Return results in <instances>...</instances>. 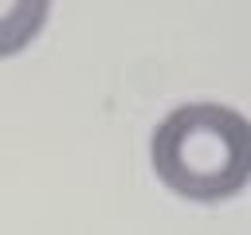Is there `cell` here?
Wrapping results in <instances>:
<instances>
[{"instance_id":"1","label":"cell","mask_w":251,"mask_h":235,"mask_svg":"<svg viewBox=\"0 0 251 235\" xmlns=\"http://www.w3.org/2000/svg\"><path fill=\"white\" fill-rule=\"evenodd\" d=\"M165 188L196 204L231 200L251 180V121L220 102L176 106L149 141Z\"/></svg>"},{"instance_id":"2","label":"cell","mask_w":251,"mask_h":235,"mask_svg":"<svg viewBox=\"0 0 251 235\" xmlns=\"http://www.w3.org/2000/svg\"><path fill=\"white\" fill-rule=\"evenodd\" d=\"M47 20V4H31V0H16V4H0V55H16Z\"/></svg>"}]
</instances>
